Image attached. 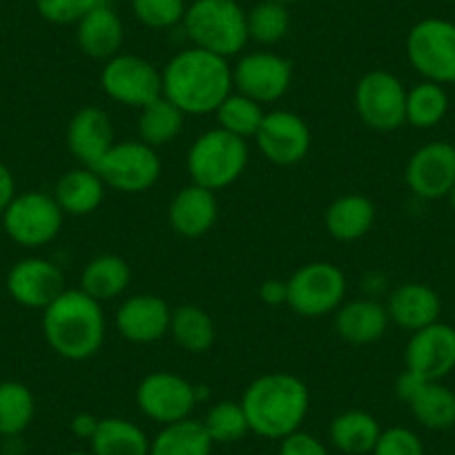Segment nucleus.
<instances>
[{"mask_svg":"<svg viewBox=\"0 0 455 455\" xmlns=\"http://www.w3.org/2000/svg\"><path fill=\"white\" fill-rule=\"evenodd\" d=\"M164 96L183 114L204 116L235 92L233 68L223 56L188 47L174 54L161 69Z\"/></svg>","mask_w":455,"mask_h":455,"instance_id":"obj_1","label":"nucleus"},{"mask_svg":"<svg viewBox=\"0 0 455 455\" xmlns=\"http://www.w3.org/2000/svg\"><path fill=\"white\" fill-rule=\"evenodd\" d=\"M239 402L251 433L266 440H283L304 424L310 409V393L297 375L273 371L252 379Z\"/></svg>","mask_w":455,"mask_h":455,"instance_id":"obj_2","label":"nucleus"},{"mask_svg":"<svg viewBox=\"0 0 455 455\" xmlns=\"http://www.w3.org/2000/svg\"><path fill=\"white\" fill-rule=\"evenodd\" d=\"M43 335L52 351L69 362H85L100 351L105 341L103 304L81 288H68L43 310Z\"/></svg>","mask_w":455,"mask_h":455,"instance_id":"obj_3","label":"nucleus"},{"mask_svg":"<svg viewBox=\"0 0 455 455\" xmlns=\"http://www.w3.org/2000/svg\"><path fill=\"white\" fill-rule=\"evenodd\" d=\"M192 47L230 59L248 45L246 10L237 0H192L183 16Z\"/></svg>","mask_w":455,"mask_h":455,"instance_id":"obj_4","label":"nucleus"},{"mask_svg":"<svg viewBox=\"0 0 455 455\" xmlns=\"http://www.w3.org/2000/svg\"><path fill=\"white\" fill-rule=\"evenodd\" d=\"M251 150L248 141L221 128L199 134L186 156L190 183L217 192L230 188L246 172Z\"/></svg>","mask_w":455,"mask_h":455,"instance_id":"obj_5","label":"nucleus"},{"mask_svg":"<svg viewBox=\"0 0 455 455\" xmlns=\"http://www.w3.org/2000/svg\"><path fill=\"white\" fill-rule=\"evenodd\" d=\"M347 301V275L331 261H310L286 279V306L306 319L331 315Z\"/></svg>","mask_w":455,"mask_h":455,"instance_id":"obj_6","label":"nucleus"},{"mask_svg":"<svg viewBox=\"0 0 455 455\" xmlns=\"http://www.w3.org/2000/svg\"><path fill=\"white\" fill-rule=\"evenodd\" d=\"M406 59L424 81L455 83V23L424 19L406 34Z\"/></svg>","mask_w":455,"mask_h":455,"instance_id":"obj_7","label":"nucleus"},{"mask_svg":"<svg viewBox=\"0 0 455 455\" xmlns=\"http://www.w3.org/2000/svg\"><path fill=\"white\" fill-rule=\"evenodd\" d=\"M63 219L65 214L54 195L32 190L12 199L3 212V228L19 246L43 248L59 237Z\"/></svg>","mask_w":455,"mask_h":455,"instance_id":"obj_8","label":"nucleus"},{"mask_svg":"<svg viewBox=\"0 0 455 455\" xmlns=\"http://www.w3.org/2000/svg\"><path fill=\"white\" fill-rule=\"evenodd\" d=\"M94 170L109 190L141 195L161 179V159L155 148L137 139L114 143Z\"/></svg>","mask_w":455,"mask_h":455,"instance_id":"obj_9","label":"nucleus"},{"mask_svg":"<svg viewBox=\"0 0 455 455\" xmlns=\"http://www.w3.org/2000/svg\"><path fill=\"white\" fill-rule=\"evenodd\" d=\"M355 109L375 132H393L406 124V87L387 69L366 72L355 85Z\"/></svg>","mask_w":455,"mask_h":455,"instance_id":"obj_10","label":"nucleus"},{"mask_svg":"<svg viewBox=\"0 0 455 455\" xmlns=\"http://www.w3.org/2000/svg\"><path fill=\"white\" fill-rule=\"evenodd\" d=\"M105 96L125 108L141 109L164 94L161 72L148 59L137 54H116L100 69Z\"/></svg>","mask_w":455,"mask_h":455,"instance_id":"obj_11","label":"nucleus"},{"mask_svg":"<svg viewBox=\"0 0 455 455\" xmlns=\"http://www.w3.org/2000/svg\"><path fill=\"white\" fill-rule=\"evenodd\" d=\"M199 400V387L170 371H155L137 387L139 409L148 419L161 427L190 418Z\"/></svg>","mask_w":455,"mask_h":455,"instance_id":"obj_12","label":"nucleus"},{"mask_svg":"<svg viewBox=\"0 0 455 455\" xmlns=\"http://www.w3.org/2000/svg\"><path fill=\"white\" fill-rule=\"evenodd\" d=\"M233 85L235 92L257 103H275L291 90L292 63L275 52H251L233 68Z\"/></svg>","mask_w":455,"mask_h":455,"instance_id":"obj_13","label":"nucleus"},{"mask_svg":"<svg viewBox=\"0 0 455 455\" xmlns=\"http://www.w3.org/2000/svg\"><path fill=\"white\" fill-rule=\"evenodd\" d=\"M255 143L266 161L288 168L308 156L313 134L299 114L291 109H273V112H266L255 134Z\"/></svg>","mask_w":455,"mask_h":455,"instance_id":"obj_14","label":"nucleus"},{"mask_svg":"<svg viewBox=\"0 0 455 455\" xmlns=\"http://www.w3.org/2000/svg\"><path fill=\"white\" fill-rule=\"evenodd\" d=\"M5 286L16 304L32 310H45L52 301L68 291L63 270L45 257H28L16 261L7 273Z\"/></svg>","mask_w":455,"mask_h":455,"instance_id":"obj_15","label":"nucleus"},{"mask_svg":"<svg viewBox=\"0 0 455 455\" xmlns=\"http://www.w3.org/2000/svg\"><path fill=\"white\" fill-rule=\"evenodd\" d=\"M404 179L419 199L437 201L449 196L455 186V146L433 141L418 148L406 164Z\"/></svg>","mask_w":455,"mask_h":455,"instance_id":"obj_16","label":"nucleus"},{"mask_svg":"<svg viewBox=\"0 0 455 455\" xmlns=\"http://www.w3.org/2000/svg\"><path fill=\"white\" fill-rule=\"evenodd\" d=\"M406 371L428 382H442L455 369V328L435 322L411 335L404 351Z\"/></svg>","mask_w":455,"mask_h":455,"instance_id":"obj_17","label":"nucleus"},{"mask_svg":"<svg viewBox=\"0 0 455 455\" xmlns=\"http://www.w3.org/2000/svg\"><path fill=\"white\" fill-rule=\"evenodd\" d=\"M172 308L168 301L152 292L132 295L116 308L114 326L132 344H155L170 332Z\"/></svg>","mask_w":455,"mask_h":455,"instance_id":"obj_18","label":"nucleus"},{"mask_svg":"<svg viewBox=\"0 0 455 455\" xmlns=\"http://www.w3.org/2000/svg\"><path fill=\"white\" fill-rule=\"evenodd\" d=\"M68 148L74 159L85 168H96L100 159L114 146V125L109 114L96 105L78 109L68 124Z\"/></svg>","mask_w":455,"mask_h":455,"instance_id":"obj_19","label":"nucleus"},{"mask_svg":"<svg viewBox=\"0 0 455 455\" xmlns=\"http://www.w3.org/2000/svg\"><path fill=\"white\" fill-rule=\"evenodd\" d=\"M219 219L217 195L208 188L188 183L168 205V223L179 237L199 239L208 235Z\"/></svg>","mask_w":455,"mask_h":455,"instance_id":"obj_20","label":"nucleus"},{"mask_svg":"<svg viewBox=\"0 0 455 455\" xmlns=\"http://www.w3.org/2000/svg\"><path fill=\"white\" fill-rule=\"evenodd\" d=\"M391 323L387 306L375 297H357L344 301L335 310V331L341 339L353 347H369L387 335Z\"/></svg>","mask_w":455,"mask_h":455,"instance_id":"obj_21","label":"nucleus"},{"mask_svg":"<svg viewBox=\"0 0 455 455\" xmlns=\"http://www.w3.org/2000/svg\"><path fill=\"white\" fill-rule=\"evenodd\" d=\"M387 313L393 323L404 331H419L440 322L442 299L431 286L419 282H406L393 288L387 297Z\"/></svg>","mask_w":455,"mask_h":455,"instance_id":"obj_22","label":"nucleus"},{"mask_svg":"<svg viewBox=\"0 0 455 455\" xmlns=\"http://www.w3.org/2000/svg\"><path fill=\"white\" fill-rule=\"evenodd\" d=\"M125 41L124 20L109 3L96 7L76 23V45L85 56L94 60H109L121 54Z\"/></svg>","mask_w":455,"mask_h":455,"instance_id":"obj_23","label":"nucleus"},{"mask_svg":"<svg viewBox=\"0 0 455 455\" xmlns=\"http://www.w3.org/2000/svg\"><path fill=\"white\" fill-rule=\"evenodd\" d=\"M375 204L364 195L348 192L332 201L323 214V226L332 239L344 243L357 242L371 233L375 223Z\"/></svg>","mask_w":455,"mask_h":455,"instance_id":"obj_24","label":"nucleus"},{"mask_svg":"<svg viewBox=\"0 0 455 455\" xmlns=\"http://www.w3.org/2000/svg\"><path fill=\"white\" fill-rule=\"evenodd\" d=\"M105 192L108 188H105L103 179L96 174V170L78 165L56 181L54 199L68 217H87L100 208V204L105 201Z\"/></svg>","mask_w":455,"mask_h":455,"instance_id":"obj_25","label":"nucleus"},{"mask_svg":"<svg viewBox=\"0 0 455 455\" xmlns=\"http://www.w3.org/2000/svg\"><path fill=\"white\" fill-rule=\"evenodd\" d=\"M132 282V268L119 255H99L81 273V291L96 301H112L124 295Z\"/></svg>","mask_w":455,"mask_h":455,"instance_id":"obj_26","label":"nucleus"},{"mask_svg":"<svg viewBox=\"0 0 455 455\" xmlns=\"http://www.w3.org/2000/svg\"><path fill=\"white\" fill-rule=\"evenodd\" d=\"M379 433H382V428H379L378 419L360 409L335 415L331 427H328L331 444L347 455L373 453Z\"/></svg>","mask_w":455,"mask_h":455,"instance_id":"obj_27","label":"nucleus"},{"mask_svg":"<svg viewBox=\"0 0 455 455\" xmlns=\"http://www.w3.org/2000/svg\"><path fill=\"white\" fill-rule=\"evenodd\" d=\"M90 446L94 455H150V437L125 418H100Z\"/></svg>","mask_w":455,"mask_h":455,"instance_id":"obj_28","label":"nucleus"},{"mask_svg":"<svg viewBox=\"0 0 455 455\" xmlns=\"http://www.w3.org/2000/svg\"><path fill=\"white\" fill-rule=\"evenodd\" d=\"M177 347L186 353L199 355L212 348L217 339V328L208 310L195 304H181L172 310L170 317V332Z\"/></svg>","mask_w":455,"mask_h":455,"instance_id":"obj_29","label":"nucleus"},{"mask_svg":"<svg viewBox=\"0 0 455 455\" xmlns=\"http://www.w3.org/2000/svg\"><path fill=\"white\" fill-rule=\"evenodd\" d=\"M183 124H186V114L161 94L159 99L139 109V141L159 150L179 139V134L183 132Z\"/></svg>","mask_w":455,"mask_h":455,"instance_id":"obj_30","label":"nucleus"},{"mask_svg":"<svg viewBox=\"0 0 455 455\" xmlns=\"http://www.w3.org/2000/svg\"><path fill=\"white\" fill-rule=\"evenodd\" d=\"M214 442L201 419H179L165 424L150 440V455H212Z\"/></svg>","mask_w":455,"mask_h":455,"instance_id":"obj_31","label":"nucleus"},{"mask_svg":"<svg viewBox=\"0 0 455 455\" xmlns=\"http://www.w3.org/2000/svg\"><path fill=\"white\" fill-rule=\"evenodd\" d=\"M406 406L428 431H446L455 427V393L442 382H424Z\"/></svg>","mask_w":455,"mask_h":455,"instance_id":"obj_32","label":"nucleus"},{"mask_svg":"<svg viewBox=\"0 0 455 455\" xmlns=\"http://www.w3.org/2000/svg\"><path fill=\"white\" fill-rule=\"evenodd\" d=\"M36 415L34 393L16 379L0 382V437H19Z\"/></svg>","mask_w":455,"mask_h":455,"instance_id":"obj_33","label":"nucleus"},{"mask_svg":"<svg viewBox=\"0 0 455 455\" xmlns=\"http://www.w3.org/2000/svg\"><path fill=\"white\" fill-rule=\"evenodd\" d=\"M449 112V94L444 85L422 81L406 90V124L418 130H431L444 121Z\"/></svg>","mask_w":455,"mask_h":455,"instance_id":"obj_34","label":"nucleus"},{"mask_svg":"<svg viewBox=\"0 0 455 455\" xmlns=\"http://www.w3.org/2000/svg\"><path fill=\"white\" fill-rule=\"evenodd\" d=\"M214 116H217V128L248 141V139H255L257 130H259L261 121L266 116V109L257 100L248 99L239 92H233L214 109Z\"/></svg>","mask_w":455,"mask_h":455,"instance_id":"obj_35","label":"nucleus"},{"mask_svg":"<svg viewBox=\"0 0 455 455\" xmlns=\"http://www.w3.org/2000/svg\"><path fill=\"white\" fill-rule=\"evenodd\" d=\"M248 38L259 45L270 47L282 43L291 32V14L288 7L277 0H261L246 12Z\"/></svg>","mask_w":455,"mask_h":455,"instance_id":"obj_36","label":"nucleus"},{"mask_svg":"<svg viewBox=\"0 0 455 455\" xmlns=\"http://www.w3.org/2000/svg\"><path fill=\"white\" fill-rule=\"evenodd\" d=\"M201 424L214 444H233V442L242 440L246 433H251L242 402L233 400H221L210 406Z\"/></svg>","mask_w":455,"mask_h":455,"instance_id":"obj_37","label":"nucleus"},{"mask_svg":"<svg viewBox=\"0 0 455 455\" xmlns=\"http://www.w3.org/2000/svg\"><path fill=\"white\" fill-rule=\"evenodd\" d=\"M134 19L148 29H170L183 23L186 0H130Z\"/></svg>","mask_w":455,"mask_h":455,"instance_id":"obj_38","label":"nucleus"},{"mask_svg":"<svg viewBox=\"0 0 455 455\" xmlns=\"http://www.w3.org/2000/svg\"><path fill=\"white\" fill-rule=\"evenodd\" d=\"M105 3L109 0H34L41 19L52 25H76Z\"/></svg>","mask_w":455,"mask_h":455,"instance_id":"obj_39","label":"nucleus"},{"mask_svg":"<svg viewBox=\"0 0 455 455\" xmlns=\"http://www.w3.org/2000/svg\"><path fill=\"white\" fill-rule=\"evenodd\" d=\"M373 455H424V442L406 427L382 428Z\"/></svg>","mask_w":455,"mask_h":455,"instance_id":"obj_40","label":"nucleus"},{"mask_svg":"<svg viewBox=\"0 0 455 455\" xmlns=\"http://www.w3.org/2000/svg\"><path fill=\"white\" fill-rule=\"evenodd\" d=\"M279 455H328V449L313 433L299 428L279 440Z\"/></svg>","mask_w":455,"mask_h":455,"instance_id":"obj_41","label":"nucleus"},{"mask_svg":"<svg viewBox=\"0 0 455 455\" xmlns=\"http://www.w3.org/2000/svg\"><path fill=\"white\" fill-rule=\"evenodd\" d=\"M14 196H16L14 174H12V170L0 161V214L5 212V208L12 204Z\"/></svg>","mask_w":455,"mask_h":455,"instance_id":"obj_42","label":"nucleus"},{"mask_svg":"<svg viewBox=\"0 0 455 455\" xmlns=\"http://www.w3.org/2000/svg\"><path fill=\"white\" fill-rule=\"evenodd\" d=\"M259 297L264 304L270 306H279L286 304V282H277V279H268L264 282V286L259 288Z\"/></svg>","mask_w":455,"mask_h":455,"instance_id":"obj_43","label":"nucleus"},{"mask_svg":"<svg viewBox=\"0 0 455 455\" xmlns=\"http://www.w3.org/2000/svg\"><path fill=\"white\" fill-rule=\"evenodd\" d=\"M99 422H100V418H96V415H92V413L74 415V419H72L74 435L81 437V440H92V435L96 433Z\"/></svg>","mask_w":455,"mask_h":455,"instance_id":"obj_44","label":"nucleus"},{"mask_svg":"<svg viewBox=\"0 0 455 455\" xmlns=\"http://www.w3.org/2000/svg\"><path fill=\"white\" fill-rule=\"evenodd\" d=\"M446 199H449V204H451V210H453V212H455V186H453V190H451V195L446 196Z\"/></svg>","mask_w":455,"mask_h":455,"instance_id":"obj_45","label":"nucleus"},{"mask_svg":"<svg viewBox=\"0 0 455 455\" xmlns=\"http://www.w3.org/2000/svg\"><path fill=\"white\" fill-rule=\"evenodd\" d=\"M63 455H94L92 451H69V453H63Z\"/></svg>","mask_w":455,"mask_h":455,"instance_id":"obj_46","label":"nucleus"},{"mask_svg":"<svg viewBox=\"0 0 455 455\" xmlns=\"http://www.w3.org/2000/svg\"><path fill=\"white\" fill-rule=\"evenodd\" d=\"M277 3H283V5H291V3H297V0H277Z\"/></svg>","mask_w":455,"mask_h":455,"instance_id":"obj_47","label":"nucleus"}]
</instances>
